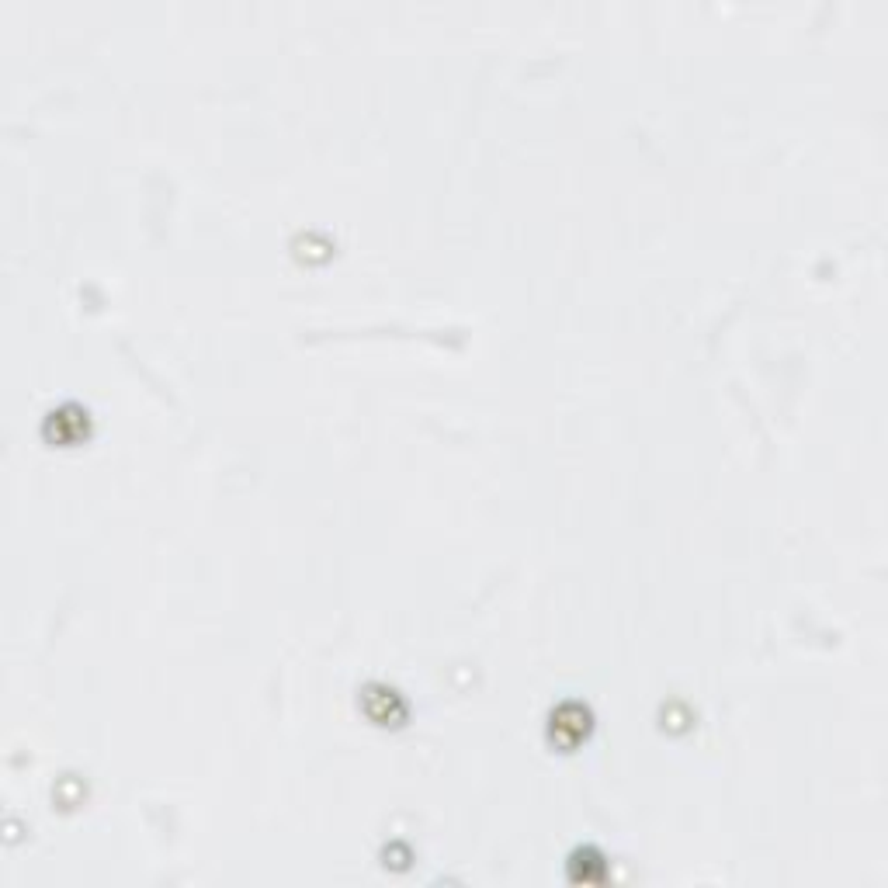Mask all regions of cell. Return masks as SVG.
Listing matches in <instances>:
<instances>
[{"label": "cell", "instance_id": "obj_1", "mask_svg": "<svg viewBox=\"0 0 888 888\" xmlns=\"http://www.w3.org/2000/svg\"><path fill=\"white\" fill-rule=\"evenodd\" d=\"M552 739L562 746H573L580 743L583 736H587L590 729V712L583 705H576V701H566V705H559L552 712Z\"/></svg>", "mask_w": 888, "mask_h": 888}, {"label": "cell", "instance_id": "obj_2", "mask_svg": "<svg viewBox=\"0 0 888 888\" xmlns=\"http://www.w3.org/2000/svg\"><path fill=\"white\" fill-rule=\"evenodd\" d=\"M361 701H365V712L372 715L379 725H396L399 719L406 715L403 701H399V694L392 691V687L386 684H368L365 694H361Z\"/></svg>", "mask_w": 888, "mask_h": 888}, {"label": "cell", "instance_id": "obj_3", "mask_svg": "<svg viewBox=\"0 0 888 888\" xmlns=\"http://www.w3.org/2000/svg\"><path fill=\"white\" fill-rule=\"evenodd\" d=\"M46 434L53 441H77L80 434H87V413L80 410V406H63V410L49 413V424H46Z\"/></svg>", "mask_w": 888, "mask_h": 888}, {"label": "cell", "instance_id": "obj_4", "mask_svg": "<svg viewBox=\"0 0 888 888\" xmlns=\"http://www.w3.org/2000/svg\"><path fill=\"white\" fill-rule=\"evenodd\" d=\"M569 878L573 882H601L604 878V857L597 850H576L569 861Z\"/></svg>", "mask_w": 888, "mask_h": 888}]
</instances>
